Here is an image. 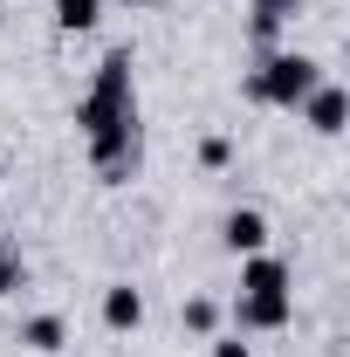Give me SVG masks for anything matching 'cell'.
I'll return each instance as SVG.
<instances>
[{
	"label": "cell",
	"instance_id": "cell-4",
	"mask_svg": "<svg viewBox=\"0 0 350 357\" xmlns=\"http://www.w3.org/2000/svg\"><path fill=\"white\" fill-rule=\"evenodd\" d=\"M296 117H303V124H309V131H316V137H344L350 96H344V89H337V83H330V76H323V83H316V89H309V96H303V103H296Z\"/></svg>",
	"mask_w": 350,
	"mask_h": 357
},
{
	"label": "cell",
	"instance_id": "cell-12",
	"mask_svg": "<svg viewBox=\"0 0 350 357\" xmlns=\"http://www.w3.org/2000/svg\"><path fill=\"white\" fill-rule=\"evenodd\" d=\"M199 165H206V172H227V165H234V137H206V144H199Z\"/></svg>",
	"mask_w": 350,
	"mask_h": 357
},
{
	"label": "cell",
	"instance_id": "cell-9",
	"mask_svg": "<svg viewBox=\"0 0 350 357\" xmlns=\"http://www.w3.org/2000/svg\"><path fill=\"white\" fill-rule=\"evenodd\" d=\"M55 21H62L69 35H89V28L103 21V0H55Z\"/></svg>",
	"mask_w": 350,
	"mask_h": 357
},
{
	"label": "cell",
	"instance_id": "cell-13",
	"mask_svg": "<svg viewBox=\"0 0 350 357\" xmlns=\"http://www.w3.org/2000/svg\"><path fill=\"white\" fill-rule=\"evenodd\" d=\"M303 7H309V0H248V14H268V21H282V28H289Z\"/></svg>",
	"mask_w": 350,
	"mask_h": 357
},
{
	"label": "cell",
	"instance_id": "cell-11",
	"mask_svg": "<svg viewBox=\"0 0 350 357\" xmlns=\"http://www.w3.org/2000/svg\"><path fill=\"white\" fill-rule=\"evenodd\" d=\"M185 330H192V337H213V330H220V310L206 303V296H192V303H185Z\"/></svg>",
	"mask_w": 350,
	"mask_h": 357
},
{
	"label": "cell",
	"instance_id": "cell-6",
	"mask_svg": "<svg viewBox=\"0 0 350 357\" xmlns=\"http://www.w3.org/2000/svg\"><path fill=\"white\" fill-rule=\"evenodd\" d=\"M220 241H227V255H261L268 248V213L261 206H234L220 220Z\"/></svg>",
	"mask_w": 350,
	"mask_h": 357
},
{
	"label": "cell",
	"instance_id": "cell-3",
	"mask_svg": "<svg viewBox=\"0 0 350 357\" xmlns=\"http://www.w3.org/2000/svg\"><path fill=\"white\" fill-rule=\"evenodd\" d=\"M296 323V296H234V337H268Z\"/></svg>",
	"mask_w": 350,
	"mask_h": 357
},
{
	"label": "cell",
	"instance_id": "cell-7",
	"mask_svg": "<svg viewBox=\"0 0 350 357\" xmlns=\"http://www.w3.org/2000/svg\"><path fill=\"white\" fill-rule=\"evenodd\" d=\"M137 323H144V289H131V282H110V289H103V330L131 337Z\"/></svg>",
	"mask_w": 350,
	"mask_h": 357
},
{
	"label": "cell",
	"instance_id": "cell-15",
	"mask_svg": "<svg viewBox=\"0 0 350 357\" xmlns=\"http://www.w3.org/2000/svg\"><path fill=\"white\" fill-rule=\"evenodd\" d=\"M103 7H110V0H103ZM117 7H165V0H117Z\"/></svg>",
	"mask_w": 350,
	"mask_h": 357
},
{
	"label": "cell",
	"instance_id": "cell-8",
	"mask_svg": "<svg viewBox=\"0 0 350 357\" xmlns=\"http://www.w3.org/2000/svg\"><path fill=\"white\" fill-rule=\"evenodd\" d=\"M21 344H28L35 357H62V344H69V323L42 310V316H28V323H21Z\"/></svg>",
	"mask_w": 350,
	"mask_h": 357
},
{
	"label": "cell",
	"instance_id": "cell-14",
	"mask_svg": "<svg viewBox=\"0 0 350 357\" xmlns=\"http://www.w3.org/2000/svg\"><path fill=\"white\" fill-rule=\"evenodd\" d=\"M213 357H254V351H248L241 337H213Z\"/></svg>",
	"mask_w": 350,
	"mask_h": 357
},
{
	"label": "cell",
	"instance_id": "cell-5",
	"mask_svg": "<svg viewBox=\"0 0 350 357\" xmlns=\"http://www.w3.org/2000/svg\"><path fill=\"white\" fill-rule=\"evenodd\" d=\"M241 296H296V275L282 255H241Z\"/></svg>",
	"mask_w": 350,
	"mask_h": 357
},
{
	"label": "cell",
	"instance_id": "cell-10",
	"mask_svg": "<svg viewBox=\"0 0 350 357\" xmlns=\"http://www.w3.org/2000/svg\"><path fill=\"white\" fill-rule=\"evenodd\" d=\"M21 282H28V255H21V248L0 234V296H14Z\"/></svg>",
	"mask_w": 350,
	"mask_h": 357
},
{
	"label": "cell",
	"instance_id": "cell-2",
	"mask_svg": "<svg viewBox=\"0 0 350 357\" xmlns=\"http://www.w3.org/2000/svg\"><path fill=\"white\" fill-rule=\"evenodd\" d=\"M323 83V62L316 55H303V48H275V55H261L254 69H248V103H268V110H296L309 89Z\"/></svg>",
	"mask_w": 350,
	"mask_h": 357
},
{
	"label": "cell",
	"instance_id": "cell-1",
	"mask_svg": "<svg viewBox=\"0 0 350 357\" xmlns=\"http://www.w3.org/2000/svg\"><path fill=\"white\" fill-rule=\"evenodd\" d=\"M76 124H83L89 165L103 185H124L137 178V89H131V48H110L96 62V83L76 103Z\"/></svg>",
	"mask_w": 350,
	"mask_h": 357
}]
</instances>
